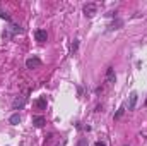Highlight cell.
<instances>
[{
  "label": "cell",
  "mask_w": 147,
  "mask_h": 146,
  "mask_svg": "<svg viewBox=\"0 0 147 146\" xmlns=\"http://www.w3.org/2000/svg\"><path fill=\"white\" fill-rule=\"evenodd\" d=\"M82 10H84V14H86L87 17H94L96 12H98V5H96V3H86Z\"/></svg>",
  "instance_id": "obj_1"
},
{
  "label": "cell",
  "mask_w": 147,
  "mask_h": 146,
  "mask_svg": "<svg viewBox=\"0 0 147 146\" xmlns=\"http://www.w3.org/2000/svg\"><path fill=\"white\" fill-rule=\"evenodd\" d=\"M115 81H116L115 69H113V67H108V69H106V76H105V83H106V86H111Z\"/></svg>",
  "instance_id": "obj_2"
},
{
  "label": "cell",
  "mask_w": 147,
  "mask_h": 146,
  "mask_svg": "<svg viewBox=\"0 0 147 146\" xmlns=\"http://www.w3.org/2000/svg\"><path fill=\"white\" fill-rule=\"evenodd\" d=\"M24 105H26V96H22V95L16 96V98H14V102H12V108H14V110H21Z\"/></svg>",
  "instance_id": "obj_3"
},
{
  "label": "cell",
  "mask_w": 147,
  "mask_h": 146,
  "mask_svg": "<svg viewBox=\"0 0 147 146\" xmlns=\"http://www.w3.org/2000/svg\"><path fill=\"white\" fill-rule=\"evenodd\" d=\"M26 67L28 69H38V67H41V60L36 59V57H31V59L26 60Z\"/></svg>",
  "instance_id": "obj_4"
},
{
  "label": "cell",
  "mask_w": 147,
  "mask_h": 146,
  "mask_svg": "<svg viewBox=\"0 0 147 146\" xmlns=\"http://www.w3.org/2000/svg\"><path fill=\"white\" fill-rule=\"evenodd\" d=\"M137 100H139V95H137L135 91H132V93H130V96H128V103H127L128 110H134V108H135V105H137Z\"/></svg>",
  "instance_id": "obj_5"
},
{
  "label": "cell",
  "mask_w": 147,
  "mask_h": 146,
  "mask_svg": "<svg viewBox=\"0 0 147 146\" xmlns=\"http://www.w3.org/2000/svg\"><path fill=\"white\" fill-rule=\"evenodd\" d=\"M34 38H36L38 43H45V41L48 40V33H46L45 29H38L36 33H34Z\"/></svg>",
  "instance_id": "obj_6"
},
{
  "label": "cell",
  "mask_w": 147,
  "mask_h": 146,
  "mask_svg": "<svg viewBox=\"0 0 147 146\" xmlns=\"http://www.w3.org/2000/svg\"><path fill=\"white\" fill-rule=\"evenodd\" d=\"M46 105H48L46 96H39L36 102H34V107H36L38 110H45V108H46Z\"/></svg>",
  "instance_id": "obj_7"
},
{
  "label": "cell",
  "mask_w": 147,
  "mask_h": 146,
  "mask_svg": "<svg viewBox=\"0 0 147 146\" xmlns=\"http://www.w3.org/2000/svg\"><path fill=\"white\" fill-rule=\"evenodd\" d=\"M121 26H123V21L121 19H115V21L110 23V29H120Z\"/></svg>",
  "instance_id": "obj_8"
},
{
  "label": "cell",
  "mask_w": 147,
  "mask_h": 146,
  "mask_svg": "<svg viewBox=\"0 0 147 146\" xmlns=\"http://www.w3.org/2000/svg\"><path fill=\"white\" fill-rule=\"evenodd\" d=\"M33 124H34L36 127H43V126H45V117H41V115H36V117L33 119Z\"/></svg>",
  "instance_id": "obj_9"
},
{
  "label": "cell",
  "mask_w": 147,
  "mask_h": 146,
  "mask_svg": "<svg viewBox=\"0 0 147 146\" xmlns=\"http://www.w3.org/2000/svg\"><path fill=\"white\" fill-rule=\"evenodd\" d=\"M19 120H21V117H19V113H14V115H10V119H9V122H10L12 126H16V124H19Z\"/></svg>",
  "instance_id": "obj_10"
},
{
  "label": "cell",
  "mask_w": 147,
  "mask_h": 146,
  "mask_svg": "<svg viewBox=\"0 0 147 146\" xmlns=\"http://www.w3.org/2000/svg\"><path fill=\"white\" fill-rule=\"evenodd\" d=\"M123 113H125V105H123V107H120V108H118V112L115 113V120H118V119H120Z\"/></svg>",
  "instance_id": "obj_11"
},
{
  "label": "cell",
  "mask_w": 147,
  "mask_h": 146,
  "mask_svg": "<svg viewBox=\"0 0 147 146\" xmlns=\"http://www.w3.org/2000/svg\"><path fill=\"white\" fill-rule=\"evenodd\" d=\"M77 48H79V40H74L72 46H70V50H72V53H74V52H77Z\"/></svg>",
  "instance_id": "obj_12"
},
{
  "label": "cell",
  "mask_w": 147,
  "mask_h": 146,
  "mask_svg": "<svg viewBox=\"0 0 147 146\" xmlns=\"http://www.w3.org/2000/svg\"><path fill=\"white\" fill-rule=\"evenodd\" d=\"M77 146H87V143H86V139H79V143H77Z\"/></svg>",
  "instance_id": "obj_13"
},
{
  "label": "cell",
  "mask_w": 147,
  "mask_h": 146,
  "mask_svg": "<svg viewBox=\"0 0 147 146\" xmlns=\"http://www.w3.org/2000/svg\"><path fill=\"white\" fill-rule=\"evenodd\" d=\"M94 146H106V143H105V141H96Z\"/></svg>",
  "instance_id": "obj_14"
},
{
  "label": "cell",
  "mask_w": 147,
  "mask_h": 146,
  "mask_svg": "<svg viewBox=\"0 0 147 146\" xmlns=\"http://www.w3.org/2000/svg\"><path fill=\"white\" fill-rule=\"evenodd\" d=\"M0 17H3V19H7V21H10V17H9L7 14H3V12H0Z\"/></svg>",
  "instance_id": "obj_15"
},
{
  "label": "cell",
  "mask_w": 147,
  "mask_h": 146,
  "mask_svg": "<svg viewBox=\"0 0 147 146\" xmlns=\"http://www.w3.org/2000/svg\"><path fill=\"white\" fill-rule=\"evenodd\" d=\"M125 146H130V145H125Z\"/></svg>",
  "instance_id": "obj_16"
}]
</instances>
